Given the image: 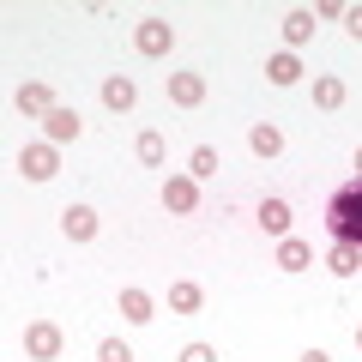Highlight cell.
Segmentation results:
<instances>
[{"label":"cell","mask_w":362,"mask_h":362,"mask_svg":"<svg viewBox=\"0 0 362 362\" xmlns=\"http://www.w3.org/2000/svg\"><path fill=\"white\" fill-rule=\"evenodd\" d=\"M326 230H332V242L362 247V181H344V187L326 199Z\"/></svg>","instance_id":"1"},{"label":"cell","mask_w":362,"mask_h":362,"mask_svg":"<svg viewBox=\"0 0 362 362\" xmlns=\"http://www.w3.org/2000/svg\"><path fill=\"white\" fill-rule=\"evenodd\" d=\"M133 49L151 54V61H157V54H169V49H175V25H169V18H145V25L133 30Z\"/></svg>","instance_id":"2"},{"label":"cell","mask_w":362,"mask_h":362,"mask_svg":"<svg viewBox=\"0 0 362 362\" xmlns=\"http://www.w3.org/2000/svg\"><path fill=\"white\" fill-rule=\"evenodd\" d=\"M18 169H25V181H49V175H61V151H54L49 139L25 145V151H18Z\"/></svg>","instance_id":"3"},{"label":"cell","mask_w":362,"mask_h":362,"mask_svg":"<svg viewBox=\"0 0 362 362\" xmlns=\"http://www.w3.org/2000/svg\"><path fill=\"white\" fill-rule=\"evenodd\" d=\"M61 344H66V338H61V326H54V320H30V326H25V350H30L37 362L61 356Z\"/></svg>","instance_id":"4"},{"label":"cell","mask_w":362,"mask_h":362,"mask_svg":"<svg viewBox=\"0 0 362 362\" xmlns=\"http://www.w3.org/2000/svg\"><path fill=\"white\" fill-rule=\"evenodd\" d=\"M42 133H49V145L61 151V145H73L78 133H85V121H78V109H49V115H42Z\"/></svg>","instance_id":"5"},{"label":"cell","mask_w":362,"mask_h":362,"mask_svg":"<svg viewBox=\"0 0 362 362\" xmlns=\"http://www.w3.org/2000/svg\"><path fill=\"white\" fill-rule=\"evenodd\" d=\"M163 206L187 218V211L199 206V181H194V175H169V181H163Z\"/></svg>","instance_id":"6"},{"label":"cell","mask_w":362,"mask_h":362,"mask_svg":"<svg viewBox=\"0 0 362 362\" xmlns=\"http://www.w3.org/2000/svg\"><path fill=\"white\" fill-rule=\"evenodd\" d=\"M169 103H181V109L206 103V73H169Z\"/></svg>","instance_id":"7"},{"label":"cell","mask_w":362,"mask_h":362,"mask_svg":"<svg viewBox=\"0 0 362 362\" xmlns=\"http://www.w3.org/2000/svg\"><path fill=\"white\" fill-rule=\"evenodd\" d=\"M61 230L73 235V242H90V235H97V211H90V206H66L61 211Z\"/></svg>","instance_id":"8"},{"label":"cell","mask_w":362,"mask_h":362,"mask_svg":"<svg viewBox=\"0 0 362 362\" xmlns=\"http://www.w3.org/2000/svg\"><path fill=\"white\" fill-rule=\"evenodd\" d=\"M259 230L278 235V242L290 235V206H284V199H259Z\"/></svg>","instance_id":"9"},{"label":"cell","mask_w":362,"mask_h":362,"mask_svg":"<svg viewBox=\"0 0 362 362\" xmlns=\"http://www.w3.org/2000/svg\"><path fill=\"white\" fill-rule=\"evenodd\" d=\"M49 109H54L49 85H18V115H49Z\"/></svg>","instance_id":"10"},{"label":"cell","mask_w":362,"mask_h":362,"mask_svg":"<svg viewBox=\"0 0 362 362\" xmlns=\"http://www.w3.org/2000/svg\"><path fill=\"white\" fill-rule=\"evenodd\" d=\"M266 78H272V85H296V78H302V61H296L290 49H278V54L266 61Z\"/></svg>","instance_id":"11"},{"label":"cell","mask_w":362,"mask_h":362,"mask_svg":"<svg viewBox=\"0 0 362 362\" xmlns=\"http://www.w3.org/2000/svg\"><path fill=\"white\" fill-rule=\"evenodd\" d=\"M121 314H127L133 326H145V320H157V314H151V296H145L139 284H127V290H121Z\"/></svg>","instance_id":"12"},{"label":"cell","mask_w":362,"mask_h":362,"mask_svg":"<svg viewBox=\"0 0 362 362\" xmlns=\"http://www.w3.org/2000/svg\"><path fill=\"white\" fill-rule=\"evenodd\" d=\"M308 259H314L308 242H296V235H284V242H278V266H284V272H308Z\"/></svg>","instance_id":"13"},{"label":"cell","mask_w":362,"mask_h":362,"mask_svg":"<svg viewBox=\"0 0 362 362\" xmlns=\"http://www.w3.org/2000/svg\"><path fill=\"white\" fill-rule=\"evenodd\" d=\"M133 97H139V90H133V78H103V103L109 109H121V115H127V109H133Z\"/></svg>","instance_id":"14"},{"label":"cell","mask_w":362,"mask_h":362,"mask_svg":"<svg viewBox=\"0 0 362 362\" xmlns=\"http://www.w3.org/2000/svg\"><path fill=\"white\" fill-rule=\"evenodd\" d=\"M247 145H254V157H278V151H284V133L272 127V121H259V127L247 133Z\"/></svg>","instance_id":"15"},{"label":"cell","mask_w":362,"mask_h":362,"mask_svg":"<svg viewBox=\"0 0 362 362\" xmlns=\"http://www.w3.org/2000/svg\"><path fill=\"white\" fill-rule=\"evenodd\" d=\"M326 266H332L338 278H350V272H362V247H350V242H332V254H326Z\"/></svg>","instance_id":"16"},{"label":"cell","mask_w":362,"mask_h":362,"mask_svg":"<svg viewBox=\"0 0 362 362\" xmlns=\"http://www.w3.org/2000/svg\"><path fill=\"white\" fill-rule=\"evenodd\" d=\"M344 97H350V90H344V78H332V73H320V78H314V103H320V109H338Z\"/></svg>","instance_id":"17"},{"label":"cell","mask_w":362,"mask_h":362,"mask_svg":"<svg viewBox=\"0 0 362 362\" xmlns=\"http://www.w3.org/2000/svg\"><path fill=\"white\" fill-rule=\"evenodd\" d=\"M308 37H314V13H290V18H284V42H290V54H296Z\"/></svg>","instance_id":"18"},{"label":"cell","mask_w":362,"mask_h":362,"mask_svg":"<svg viewBox=\"0 0 362 362\" xmlns=\"http://www.w3.org/2000/svg\"><path fill=\"white\" fill-rule=\"evenodd\" d=\"M187 175H194V181L218 175V151H211V145H194V157H187Z\"/></svg>","instance_id":"19"},{"label":"cell","mask_w":362,"mask_h":362,"mask_svg":"<svg viewBox=\"0 0 362 362\" xmlns=\"http://www.w3.org/2000/svg\"><path fill=\"white\" fill-rule=\"evenodd\" d=\"M169 308H175V314H194L199 308V284H169Z\"/></svg>","instance_id":"20"},{"label":"cell","mask_w":362,"mask_h":362,"mask_svg":"<svg viewBox=\"0 0 362 362\" xmlns=\"http://www.w3.org/2000/svg\"><path fill=\"white\" fill-rule=\"evenodd\" d=\"M133 151H139V163H163V133H139Z\"/></svg>","instance_id":"21"},{"label":"cell","mask_w":362,"mask_h":362,"mask_svg":"<svg viewBox=\"0 0 362 362\" xmlns=\"http://www.w3.org/2000/svg\"><path fill=\"white\" fill-rule=\"evenodd\" d=\"M97 362H133V350L121 344V338H103V344H97Z\"/></svg>","instance_id":"22"},{"label":"cell","mask_w":362,"mask_h":362,"mask_svg":"<svg viewBox=\"0 0 362 362\" xmlns=\"http://www.w3.org/2000/svg\"><path fill=\"white\" fill-rule=\"evenodd\" d=\"M181 362H218V350H211V344H187V350H181Z\"/></svg>","instance_id":"23"},{"label":"cell","mask_w":362,"mask_h":362,"mask_svg":"<svg viewBox=\"0 0 362 362\" xmlns=\"http://www.w3.org/2000/svg\"><path fill=\"white\" fill-rule=\"evenodd\" d=\"M344 25H350V37L362 42V6H350V13H344Z\"/></svg>","instance_id":"24"},{"label":"cell","mask_w":362,"mask_h":362,"mask_svg":"<svg viewBox=\"0 0 362 362\" xmlns=\"http://www.w3.org/2000/svg\"><path fill=\"white\" fill-rule=\"evenodd\" d=\"M302 362H332V356H326V350H302Z\"/></svg>","instance_id":"25"},{"label":"cell","mask_w":362,"mask_h":362,"mask_svg":"<svg viewBox=\"0 0 362 362\" xmlns=\"http://www.w3.org/2000/svg\"><path fill=\"white\" fill-rule=\"evenodd\" d=\"M356 350H362V326H356Z\"/></svg>","instance_id":"26"},{"label":"cell","mask_w":362,"mask_h":362,"mask_svg":"<svg viewBox=\"0 0 362 362\" xmlns=\"http://www.w3.org/2000/svg\"><path fill=\"white\" fill-rule=\"evenodd\" d=\"M356 169H362V151H356ZM356 181H362V175H356Z\"/></svg>","instance_id":"27"}]
</instances>
